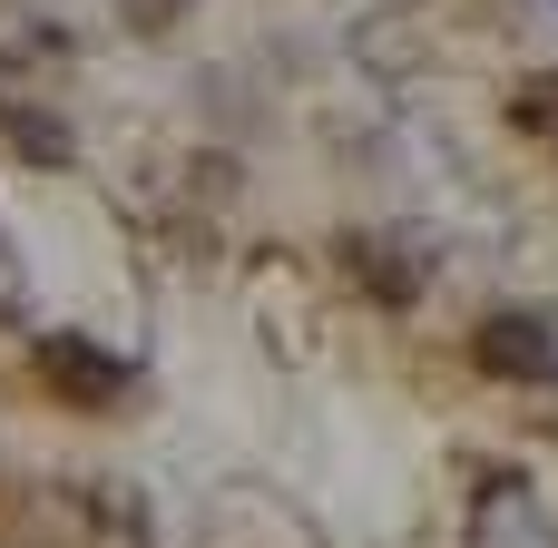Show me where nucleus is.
<instances>
[{
  "instance_id": "f257e3e1",
  "label": "nucleus",
  "mask_w": 558,
  "mask_h": 548,
  "mask_svg": "<svg viewBox=\"0 0 558 548\" xmlns=\"http://www.w3.org/2000/svg\"><path fill=\"white\" fill-rule=\"evenodd\" d=\"M29 363H39V382H49L69 412H108V402L128 392V363H118V353H98V343H78V333H39V343H29Z\"/></svg>"
},
{
  "instance_id": "f03ea898",
  "label": "nucleus",
  "mask_w": 558,
  "mask_h": 548,
  "mask_svg": "<svg viewBox=\"0 0 558 548\" xmlns=\"http://www.w3.org/2000/svg\"><path fill=\"white\" fill-rule=\"evenodd\" d=\"M481 373H500V382H530V392H558V333H549V314H490L481 324Z\"/></svg>"
},
{
  "instance_id": "7ed1b4c3",
  "label": "nucleus",
  "mask_w": 558,
  "mask_h": 548,
  "mask_svg": "<svg viewBox=\"0 0 558 548\" xmlns=\"http://www.w3.org/2000/svg\"><path fill=\"white\" fill-rule=\"evenodd\" d=\"M10 137H20V147H29V157H69V137H59V127H49V118H10Z\"/></svg>"
},
{
  "instance_id": "20e7f679",
  "label": "nucleus",
  "mask_w": 558,
  "mask_h": 548,
  "mask_svg": "<svg viewBox=\"0 0 558 548\" xmlns=\"http://www.w3.org/2000/svg\"><path fill=\"white\" fill-rule=\"evenodd\" d=\"M177 10H186V0H128V20H137V29H167Z\"/></svg>"
}]
</instances>
